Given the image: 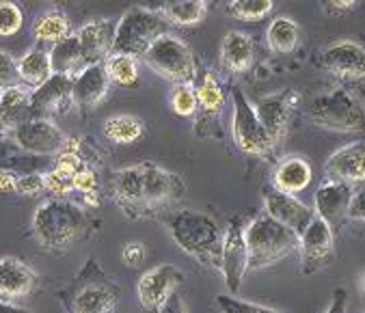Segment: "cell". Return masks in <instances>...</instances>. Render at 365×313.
Listing matches in <instances>:
<instances>
[{
	"label": "cell",
	"mask_w": 365,
	"mask_h": 313,
	"mask_svg": "<svg viewBox=\"0 0 365 313\" xmlns=\"http://www.w3.org/2000/svg\"><path fill=\"white\" fill-rule=\"evenodd\" d=\"M299 33H301V29H299V24L294 20L279 16V18H274L270 22V26L266 31L268 48L274 54H289L299 43Z\"/></svg>",
	"instance_id": "obj_33"
},
{
	"label": "cell",
	"mask_w": 365,
	"mask_h": 313,
	"mask_svg": "<svg viewBox=\"0 0 365 313\" xmlns=\"http://www.w3.org/2000/svg\"><path fill=\"white\" fill-rule=\"evenodd\" d=\"M143 195H145V210H148V216L154 218L165 212L169 214V210L186 195V184L178 173L156 163H145Z\"/></svg>",
	"instance_id": "obj_9"
},
{
	"label": "cell",
	"mask_w": 365,
	"mask_h": 313,
	"mask_svg": "<svg viewBox=\"0 0 365 313\" xmlns=\"http://www.w3.org/2000/svg\"><path fill=\"white\" fill-rule=\"evenodd\" d=\"M318 63L344 81H365V46L356 41H335L320 52Z\"/></svg>",
	"instance_id": "obj_19"
},
{
	"label": "cell",
	"mask_w": 365,
	"mask_h": 313,
	"mask_svg": "<svg viewBox=\"0 0 365 313\" xmlns=\"http://www.w3.org/2000/svg\"><path fill=\"white\" fill-rule=\"evenodd\" d=\"M37 272L16 257L0 260V302L14 304L37 287Z\"/></svg>",
	"instance_id": "obj_23"
},
{
	"label": "cell",
	"mask_w": 365,
	"mask_h": 313,
	"mask_svg": "<svg viewBox=\"0 0 365 313\" xmlns=\"http://www.w3.org/2000/svg\"><path fill=\"white\" fill-rule=\"evenodd\" d=\"M104 136L115 145H132L145 136V121L134 115H113L104 121Z\"/></svg>",
	"instance_id": "obj_32"
},
{
	"label": "cell",
	"mask_w": 365,
	"mask_h": 313,
	"mask_svg": "<svg viewBox=\"0 0 365 313\" xmlns=\"http://www.w3.org/2000/svg\"><path fill=\"white\" fill-rule=\"evenodd\" d=\"M50 63H52V71L54 73L76 78L87 67L78 37L76 35H69L63 41L54 43L52 50H50Z\"/></svg>",
	"instance_id": "obj_30"
},
{
	"label": "cell",
	"mask_w": 365,
	"mask_h": 313,
	"mask_svg": "<svg viewBox=\"0 0 365 313\" xmlns=\"http://www.w3.org/2000/svg\"><path fill=\"white\" fill-rule=\"evenodd\" d=\"M43 175H46V173L20 175L16 195H22V197H37V195L46 193V180H43Z\"/></svg>",
	"instance_id": "obj_42"
},
{
	"label": "cell",
	"mask_w": 365,
	"mask_h": 313,
	"mask_svg": "<svg viewBox=\"0 0 365 313\" xmlns=\"http://www.w3.org/2000/svg\"><path fill=\"white\" fill-rule=\"evenodd\" d=\"M169 102H171L173 113L180 115V117H192L199 111V100H197V91H195L192 83L175 85V89L171 91Z\"/></svg>",
	"instance_id": "obj_38"
},
{
	"label": "cell",
	"mask_w": 365,
	"mask_h": 313,
	"mask_svg": "<svg viewBox=\"0 0 365 313\" xmlns=\"http://www.w3.org/2000/svg\"><path fill=\"white\" fill-rule=\"evenodd\" d=\"M299 251H301V270L305 274L320 272L333 264L335 233L320 216H314L309 227L299 236Z\"/></svg>",
	"instance_id": "obj_12"
},
{
	"label": "cell",
	"mask_w": 365,
	"mask_h": 313,
	"mask_svg": "<svg viewBox=\"0 0 365 313\" xmlns=\"http://www.w3.org/2000/svg\"><path fill=\"white\" fill-rule=\"evenodd\" d=\"M85 140L81 136H67L63 149L54 158L50 171L43 175L46 180V195L50 199H67V195L74 188V178L87 163V155L83 153Z\"/></svg>",
	"instance_id": "obj_10"
},
{
	"label": "cell",
	"mask_w": 365,
	"mask_h": 313,
	"mask_svg": "<svg viewBox=\"0 0 365 313\" xmlns=\"http://www.w3.org/2000/svg\"><path fill=\"white\" fill-rule=\"evenodd\" d=\"M110 78L106 73V63L89 65L74 78V104L83 111L96 108L108 93Z\"/></svg>",
	"instance_id": "obj_24"
},
{
	"label": "cell",
	"mask_w": 365,
	"mask_h": 313,
	"mask_svg": "<svg viewBox=\"0 0 365 313\" xmlns=\"http://www.w3.org/2000/svg\"><path fill=\"white\" fill-rule=\"evenodd\" d=\"M54 158H41V155L26 153L9 136L0 138V171H14L18 175L48 173Z\"/></svg>",
	"instance_id": "obj_27"
},
{
	"label": "cell",
	"mask_w": 365,
	"mask_h": 313,
	"mask_svg": "<svg viewBox=\"0 0 365 313\" xmlns=\"http://www.w3.org/2000/svg\"><path fill=\"white\" fill-rule=\"evenodd\" d=\"M247 270H249V251L245 240V227L240 218H232L223 229V251H221V272L232 294L240 292Z\"/></svg>",
	"instance_id": "obj_14"
},
{
	"label": "cell",
	"mask_w": 365,
	"mask_h": 313,
	"mask_svg": "<svg viewBox=\"0 0 365 313\" xmlns=\"http://www.w3.org/2000/svg\"><path fill=\"white\" fill-rule=\"evenodd\" d=\"M314 180V169L312 163L303 155H287L283 158L272 173V188H277L279 193L297 197L299 193H303Z\"/></svg>",
	"instance_id": "obj_26"
},
{
	"label": "cell",
	"mask_w": 365,
	"mask_h": 313,
	"mask_svg": "<svg viewBox=\"0 0 365 313\" xmlns=\"http://www.w3.org/2000/svg\"><path fill=\"white\" fill-rule=\"evenodd\" d=\"M255 61V41L251 35L230 31L221 43V65L232 73H245Z\"/></svg>",
	"instance_id": "obj_28"
},
{
	"label": "cell",
	"mask_w": 365,
	"mask_h": 313,
	"mask_svg": "<svg viewBox=\"0 0 365 313\" xmlns=\"http://www.w3.org/2000/svg\"><path fill=\"white\" fill-rule=\"evenodd\" d=\"M18 69H20V78L22 85L29 91L39 89L41 85H46L50 78L54 76L52 71V63H50V52H46L43 48H33L29 50L20 61H18Z\"/></svg>",
	"instance_id": "obj_31"
},
{
	"label": "cell",
	"mask_w": 365,
	"mask_h": 313,
	"mask_svg": "<svg viewBox=\"0 0 365 313\" xmlns=\"http://www.w3.org/2000/svg\"><path fill=\"white\" fill-rule=\"evenodd\" d=\"M106 73L113 85L119 87H136L138 85V67L136 58L125 54H110L106 58Z\"/></svg>",
	"instance_id": "obj_36"
},
{
	"label": "cell",
	"mask_w": 365,
	"mask_h": 313,
	"mask_svg": "<svg viewBox=\"0 0 365 313\" xmlns=\"http://www.w3.org/2000/svg\"><path fill=\"white\" fill-rule=\"evenodd\" d=\"M143 61L152 71H156L169 83H175V85L195 83L199 63L192 56L190 48L171 33L163 35L148 52H145Z\"/></svg>",
	"instance_id": "obj_7"
},
{
	"label": "cell",
	"mask_w": 365,
	"mask_h": 313,
	"mask_svg": "<svg viewBox=\"0 0 365 313\" xmlns=\"http://www.w3.org/2000/svg\"><path fill=\"white\" fill-rule=\"evenodd\" d=\"M195 91H197V100H199V119H221L223 106H225V89L223 83L218 81V76L203 67L197 65V76H195Z\"/></svg>",
	"instance_id": "obj_25"
},
{
	"label": "cell",
	"mask_w": 365,
	"mask_h": 313,
	"mask_svg": "<svg viewBox=\"0 0 365 313\" xmlns=\"http://www.w3.org/2000/svg\"><path fill=\"white\" fill-rule=\"evenodd\" d=\"M14 87H24L20 78V69H18V61L9 52L0 50V91H7Z\"/></svg>",
	"instance_id": "obj_40"
},
{
	"label": "cell",
	"mask_w": 365,
	"mask_h": 313,
	"mask_svg": "<svg viewBox=\"0 0 365 313\" xmlns=\"http://www.w3.org/2000/svg\"><path fill=\"white\" fill-rule=\"evenodd\" d=\"M20 175L14 171H0V193H16Z\"/></svg>",
	"instance_id": "obj_48"
},
{
	"label": "cell",
	"mask_w": 365,
	"mask_h": 313,
	"mask_svg": "<svg viewBox=\"0 0 365 313\" xmlns=\"http://www.w3.org/2000/svg\"><path fill=\"white\" fill-rule=\"evenodd\" d=\"M346 307H348V292L344 287H339L333 292V300H331L327 313H346Z\"/></svg>",
	"instance_id": "obj_46"
},
{
	"label": "cell",
	"mask_w": 365,
	"mask_h": 313,
	"mask_svg": "<svg viewBox=\"0 0 365 313\" xmlns=\"http://www.w3.org/2000/svg\"><path fill=\"white\" fill-rule=\"evenodd\" d=\"M31 91L26 87H14L0 91V138L7 136L16 125L29 119Z\"/></svg>",
	"instance_id": "obj_29"
},
{
	"label": "cell",
	"mask_w": 365,
	"mask_h": 313,
	"mask_svg": "<svg viewBox=\"0 0 365 313\" xmlns=\"http://www.w3.org/2000/svg\"><path fill=\"white\" fill-rule=\"evenodd\" d=\"M119 296L121 287L102 270L96 260H89L63 298L69 313H113Z\"/></svg>",
	"instance_id": "obj_4"
},
{
	"label": "cell",
	"mask_w": 365,
	"mask_h": 313,
	"mask_svg": "<svg viewBox=\"0 0 365 313\" xmlns=\"http://www.w3.org/2000/svg\"><path fill=\"white\" fill-rule=\"evenodd\" d=\"M158 14L175 26H195L205 20L207 16V3L199 0H186V3H169L158 7Z\"/></svg>",
	"instance_id": "obj_35"
},
{
	"label": "cell",
	"mask_w": 365,
	"mask_h": 313,
	"mask_svg": "<svg viewBox=\"0 0 365 313\" xmlns=\"http://www.w3.org/2000/svg\"><path fill=\"white\" fill-rule=\"evenodd\" d=\"M74 106V78L54 73L46 85L31 91L29 119H50L67 115Z\"/></svg>",
	"instance_id": "obj_15"
},
{
	"label": "cell",
	"mask_w": 365,
	"mask_h": 313,
	"mask_svg": "<svg viewBox=\"0 0 365 313\" xmlns=\"http://www.w3.org/2000/svg\"><path fill=\"white\" fill-rule=\"evenodd\" d=\"M245 240L249 251V270L272 266L299 251V236L285 225L277 222L266 212L257 214L245 227Z\"/></svg>",
	"instance_id": "obj_3"
},
{
	"label": "cell",
	"mask_w": 365,
	"mask_h": 313,
	"mask_svg": "<svg viewBox=\"0 0 365 313\" xmlns=\"http://www.w3.org/2000/svg\"><path fill=\"white\" fill-rule=\"evenodd\" d=\"M305 115L312 123L324 130L365 134V108L344 89H331L316 96Z\"/></svg>",
	"instance_id": "obj_6"
},
{
	"label": "cell",
	"mask_w": 365,
	"mask_h": 313,
	"mask_svg": "<svg viewBox=\"0 0 365 313\" xmlns=\"http://www.w3.org/2000/svg\"><path fill=\"white\" fill-rule=\"evenodd\" d=\"M145 257H148V249L143 242H128L121 251V260L128 268H138Z\"/></svg>",
	"instance_id": "obj_43"
},
{
	"label": "cell",
	"mask_w": 365,
	"mask_h": 313,
	"mask_svg": "<svg viewBox=\"0 0 365 313\" xmlns=\"http://www.w3.org/2000/svg\"><path fill=\"white\" fill-rule=\"evenodd\" d=\"M171 24L158 14V9L132 7L128 9L119 24L115 26L113 54H125L132 58H143L163 35H167Z\"/></svg>",
	"instance_id": "obj_5"
},
{
	"label": "cell",
	"mask_w": 365,
	"mask_h": 313,
	"mask_svg": "<svg viewBox=\"0 0 365 313\" xmlns=\"http://www.w3.org/2000/svg\"><path fill=\"white\" fill-rule=\"evenodd\" d=\"M156 313H188L186 311V304H184V300H182V296L175 292Z\"/></svg>",
	"instance_id": "obj_47"
},
{
	"label": "cell",
	"mask_w": 365,
	"mask_h": 313,
	"mask_svg": "<svg viewBox=\"0 0 365 313\" xmlns=\"http://www.w3.org/2000/svg\"><path fill=\"white\" fill-rule=\"evenodd\" d=\"M0 313H31L26 309H20L16 304H5V302H0Z\"/></svg>",
	"instance_id": "obj_49"
},
{
	"label": "cell",
	"mask_w": 365,
	"mask_h": 313,
	"mask_svg": "<svg viewBox=\"0 0 365 313\" xmlns=\"http://www.w3.org/2000/svg\"><path fill=\"white\" fill-rule=\"evenodd\" d=\"M24 26V14L16 3H0V37H14Z\"/></svg>",
	"instance_id": "obj_39"
},
{
	"label": "cell",
	"mask_w": 365,
	"mask_h": 313,
	"mask_svg": "<svg viewBox=\"0 0 365 313\" xmlns=\"http://www.w3.org/2000/svg\"><path fill=\"white\" fill-rule=\"evenodd\" d=\"M33 35L39 43H52L54 46V43H58L71 35V26H69V20L63 11L52 9V11H46L37 18V22L33 24Z\"/></svg>",
	"instance_id": "obj_34"
},
{
	"label": "cell",
	"mask_w": 365,
	"mask_h": 313,
	"mask_svg": "<svg viewBox=\"0 0 365 313\" xmlns=\"http://www.w3.org/2000/svg\"><path fill=\"white\" fill-rule=\"evenodd\" d=\"M184 283V272L173 266V264H160L152 270L145 272L138 279L136 294L143 304V309L148 311H158Z\"/></svg>",
	"instance_id": "obj_16"
},
{
	"label": "cell",
	"mask_w": 365,
	"mask_h": 313,
	"mask_svg": "<svg viewBox=\"0 0 365 313\" xmlns=\"http://www.w3.org/2000/svg\"><path fill=\"white\" fill-rule=\"evenodd\" d=\"M145 163L113 173V197L128 218H148L145 210Z\"/></svg>",
	"instance_id": "obj_17"
},
{
	"label": "cell",
	"mask_w": 365,
	"mask_h": 313,
	"mask_svg": "<svg viewBox=\"0 0 365 313\" xmlns=\"http://www.w3.org/2000/svg\"><path fill=\"white\" fill-rule=\"evenodd\" d=\"M324 175L352 188L365 184V140H352L333 151L324 163Z\"/></svg>",
	"instance_id": "obj_20"
},
{
	"label": "cell",
	"mask_w": 365,
	"mask_h": 313,
	"mask_svg": "<svg viewBox=\"0 0 365 313\" xmlns=\"http://www.w3.org/2000/svg\"><path fill=\"white\" fill-rule=\"evenodd\" d=\"M272 9L274 5L270 0H232V3H227V14L242 22H257L266 18Z\"/></svg>",
	"instance_id": "obj_37"
},
{
	"label": "cell",
	"mask_w": 365,
	"mask_h": 313,
	"mask_svg": "<svg viewBox=\"0 0 365 313\" xmlns=\"http://www.w3.org/2000/svg\"><path fill=\"white\" fill-rule=\"evenodd\" d=\"M216 302H218V307H221L223 313H281L277 309L255 304V302H247V300H240L236 296H218Z\"/></svg>",
	"instance_id": "obj_41"
},
{
	"label": "cell",
	"mask_w": 365,
	"mask_h": 313,
	"mask_svg": "<svg viewBox=\"0 0 365 313\" xmlns=\"http://www.w3.org/2000/svg\"><path fill=\"white\" fill-rule=\"evenodd\" d=\"M165 225L173 242L186 255H190L201 266L221 270L223 229L212 216L192 210H178L167 214Z\"/></svg>",
	"instance_id": "obj_2"
},
{
	"label": "cell",
	"mask_w": 365,
	"mask_h": 313,
	"mask_svg": "<svg viewBox=\"0 0 365 313\" xmlns=\"http://www.w3.org/2000/svg\"><path fill=\"white\" fill-rule=\"evenodd\" d=\"M348 218L365 222V184L354 188V197H352V203H350Z\"/></svg>",
	"instance_id": "obj_44"
},
{
	"label": "cell",
	"mask_w": 365,
	"mask_h": 313,
	"mask_svg": "<svg viewBox=\"0 0 365 313\" xmlns=\"http://www.w3.org/2000/svg\"><path fill=\"white\" fill-rule=\"evenodd\" d=\"M322 9L329 14V16H341V14H348V11H352V9H356V3L354 0H331V3H324L322 5Z\"/></svg>",
	"instance_id": "obj_45"
},
{
	"label": "cell",
	"mask_w": 365,
	"mask_h": 313,
	"mask_svg": "<svg viewBox=\"0 0 365 313\" xmlns=\"http://www.w3.org/2000/svg\"><path fill=\"white\" fill-rule=\"evenodd\" d=\"M7 136L26 153L41 155V158H56L67 138L52 119H26Z\"/></svg>",
	"instance_id": "obj_11"
},
{
	"label": "cell",
	"mask_w": 365,
	"mask_h": 313,
	"mask_svg": "<svg viewBox=\"0 0 365 313\" xmlns=\"http://www.w3.org/2000/svg\"><path fill=\"white\" fill-rule=\"evenodd\" d=\"M81 41V50L85 56L87 67L106 63V58L113 54V43H115V24L106 18H96L87 24L81 26L76 33Z\"/></svg>",
	"instance_id": "obj_22"
},
{
	"label": "cell",
	"mask_w": 365,
	"mask_h": 313,
	"mask_svg": "<svg viewBox=\"0 0 365 313\" xmlns=\"http://www.w3.org/2000/svg\"><path fill=\"white\" fill-rule=\"evenodd\" d=\"M93 218L87 207L71 199H48L33 214V236L52 253L71 249L93 231Z\"/></svg>",
	"instance_id": "obj_1"
},
{
	"label": "cell",
	"mask_w": 365,
	"mask_h": 313,
	"mask_svg": "<svg viewBox=\"0 0 365 313\" xmlns=\"http://www.w3.org/2000/svg\"><path fill=\"white\" fill-rule=\"evenodd\" d=\"M354 197V188L350 184L327 180L316 190V216H320L337 236L344 222L348 220L350 203Z\"/></svg>",
	"instance_id": "obj_18"
},
{
	"label": "cell",
	"mask_w": 365,
	"mask_h": 313,
	"mask_svg": "<svg viewBox=\"0 0 365 313\" xmlns=\"http://www.w3.org/2000/svg\"><path fill=\"white\" fill-rule=\"evenodd\" d=\"M264 212L272 216L277 222L292 229L297 236H301L316 216V212L307 207L303 201H299L292 195L279 193L277 188H270L264 193Z\"/></svg>",
	"instance_id": "obj_21"
},
{
	"label": "cell",
	"mask_w": 365,
	"mask_h": 313,
	"mask_svg": "<svg viewBox=\"0 0 365 313\" xmlns=\"http://www.w3.org/2000/svg\"><path fill=\"white\" fill-rule=\"evenodd\" d=\"M299 104H301V93L297 89H283V91L264 96L253 104L257 119L262 121V125L266 128L274 145H279L285 138L292 115H294Z\"/></svg>",
	"instance_id": "obj_13"
},
{
	"label": "cell",
	"mask_w": 365,
	"mask_h": 313,
	"mask_svg": "<svg viewBox=\"0 0 365 313\" xmlns=\"http://www.w3.org/2000/svg\"><path fill=\"white\" fill-rule=\"evenodd\" d=\"M232 98H234L232 134H234L236 147L247 155H255V158H270L277 149V145L272 143L266 128L257 119L253 104L249 102V98L240 89H234Z\"/></svg>",
	"instance_id": "obj_8"
}]
</instances>
